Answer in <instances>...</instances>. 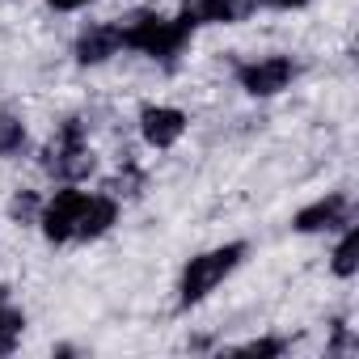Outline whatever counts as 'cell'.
<instances>
[{
	"label": "cell",
	"mask_w": 359,
	"mask_h": 359,
	"mask_svg": "<svg viewBox=\"0 0 359 359\" xmlns=\"http://www.w3.org/2000/svg\"><path fill=\"white\" fill-rule=\"evenodd\" d=\"M26 148V123L18 114H0V156H18Z\"/></svg>",
	"instance_id": "obj_13"
},
{
	"label": "cell",
	"mask_w": 359,
	"mask_h": 359,
	"mask_svg": "<svg viewBox=\"0 0 359 359\" xmlns=\"http://www.w3.org/2000/svg\"><path fill=\"white\" fill-rule=\"evenodd\" d=\"M118 39L123 47L148 55V60H173L191 43V30L177 22V18H156V13H131L123 26H118Z\"/></svg>",
	"instance_id": "obj_3"
},
{
	"label": "cell",
	"mask_w": 359,
	"mask_h": 359,
	"mask_svg": "<svg viewBox=\"0 0 359 359\" xmlns=\"http://www.w3.org/2000/svg\"><path fill=\"white\" fill-rule=\"evenodd\" d=\"M187 131V114L177 106H144L140 110V135L152 148H173Z\"/></svg>",
	"instance_id": "obj_7"
},
{
	"label": "cell",
	"mask_w": 359,
	"mask_h": 359,
	"mask_svg": "<svg viewBox=\"0 0 359 359\" xmlns=\"http://www.w3.org/2000/svg\"><path fill=\"white\" fill-rule=\"evenodd\" d=\"M51 9H60V13H72V9H81V5H89V0H47Z\"/></svg>",
	"instance_id": "obj_18"
},
{
	"label": "cell",
	"mask_w": 359,
	"mask_h": 359,
	"mask_svg": "<svg viewBox=\"0 0 359 359\" xmlns=\"http://www.w3.org/2000/svg\"><path fill=\"white\" fill-rule=\"evenodd\" d=\"M250 254V245L245 241H229V245H216V250H208V254H199V258H191L187 262V271H182V283H177V304L182 309H191V304H199V300H208L237 266H241V258Z\"/></svg>",
	"instance_id": "obj_2"
},
{
	"label": "cell",
	"mask_w": 359,
	"mask_h": 359,
	"mask_svg": "<svg viewBox=\"0 0 359 359\" xmlns=\"http://www.w3.org/2000/svg\"><path fill=\"white\" fill-rule=\"evenodd\" d=\"M118 216V203L110 195H85V208H81V220H76V241H93L102 233H110Z\"/></svg>",
	"instance_id": "obj_9"
},
{
	"label": "cell",
	"mask_w": 359,
	"mask_h": 359,
	"mask_svg": "<svg viewBox=\"0 0 359 359\" xmlns=\"http://www.w3.org/2000/svg\"><path fill=\"white\" fill-rule=\"evenodd\" d=\"M351 224V199L346 195H325L309 208L296 212V233H334V229H346Z\"/></svg>",
	"instance_id": "obj_6"
},
{
	"label": "cell",
	"mask_w": 359,
	"mask_h": 359,
	"mask_svg": "<svg viewBox=\"0 0 359 359\" xmlns=\"http://www.w3.org/2000/svg\"><path fill=\"white\" fill-rule=\"evenodd\" d=\"M140 187H144V173H140V165H135V161H127V165L118 169V177H114L106 191H110V199H118V195L135 199V195H140Z\"/></svg>",
	"instance_id": "obj_14"
},
{
	"label": "cell",
	"mask_w": 359,
	"mask_h": 359,
	"mask_svg": "<svg viewBox=\"0 0 359 359\" xmlns=\"http://www.w3.org/2000/svg\"><path fill=\"white\" fill-rule=\"evenodd\" d=\"M177 22H182L191 34L199 26H229V13H224V0H182V13H177Z\"/></svg>",
	"instance_id": "obj_10"
},
{
	"label": "cell",
	"mask_w": 359,
	"mask_h": 359,
	"mask_svg": "<svg viewBox=\"0 0 359 359\" xmlns=\"http://www.w3.org/2000/svg\"><path fill=\"white\" fill-rule=\"evenodd\" d=\"M283 351H287L283 338H258V342H245L241 346V355H283Z\"/></svg>",
	"instance_id": "obj_17"
},
{
	"label": "cell",
	"mask_w": 359,
	"mask_h": 359,
	"mask_svg": "<svg viewBox=\"0 0 359 359\" xmlns=\"http://www.w3.org/2000/svg\"><path fill=\"white\" fill-rule=\"evenodd\" d=\"M123 47V39H118V26L114 22H97V26H89V30H81V39H76V64H106L114 51Z\"/></svg>",
	"instance_id": "obj_8"
},
{
	"label": "cell",
	"mask_w": 359,
	"mask_h": 359,
	"mask_svg": "<svg viewBox=\"0 0 359 359\" xmlns=\"http://www.w3.org/2000/svg\"><path fill=\"white\" fill-rule=\"evenodd\" d=\"M81 208H85V191H76V187L55 191V199H47V203H43V212H39L43 237H47L51 245L76 241V220H81Z\"/></svg>",
	"instance_id": "obj_5"
},
{
	"label": "cell",
	"mask_w": 359,
	"mask_h": 359,
	"mask_svg": "<svg viewBox=\"0 0 359 359\" xmlns=\"http://www.w3.org/2000/svg\"><path fill=\"white\" fill-rule=\"evenodd\" d=\"M330 266H334L338 279H351V275L359 271V229H355V224H346V233H342V241H338Z\"/></svg>",
	"instance_id": "obj_11"
},
{
	"label": "cell",
	"mask_w": 359,
	"mask_h": 359,
	"mask_svg": "<svg viewBox=\"0 0 359 359\" xmlns=\"http://www.w3.org/2000/svg\"><path fill=\"white\" fill-rule=\"evenodd\" d=\"M39 212H43V199H39L34 191H18V195L9 199V216H13L18 224H39Z\"/></svg>",
	"instance_id": "obj_15"
},
{
	"label": "cell",
	"mask_w": 359,
	"mask_h": 359,
	"mask_svg": "<svg viewBox=\"0 0 359 359\" xmlns=\"http://www.w3.org/2000/svg\"><path fill=\"white\" fill-rule=\"evenodd\" d=\"M296 60L292 55H266V60H254V64H241L237 68V81L250 97H275L283 93L292 81H296Z\"/></svg>",
	"instance_id": "obj_4"
},
{
	"label": "cell",
	"mask_w": 359,
	"mask_h": 359,
	"mask_svg": "<svg viewBox=\"0 0 359 359\" xmlns=\"http://www.w3.org/2000/svg\"><path fill=\"white\" fill-rule=\"evenodd\" d=\"M271 5H279V9H300V5H309V0H271Z\"/></svg>",
	"instance_id": "obj_19"
},
{
	"label": "cell",
	"mask_w": 359,
	"mask_h": 359,
	"mask_svg": "<svg viewBox=\"0 0 359 359\" xmlns=\"http://www.w3.org/2000/svg\"><path fill=\"white\" fill-rule=\"evenodd\" d=\"M262 5H266V0H224V13H229V22H245V18H254Z\"/></svg>",
	"instance_id": "obj_16"
},
{
	"label": "cell",
	"mask_w": 359,
	"mask_h": 359,
	"mask_svg": "<svg viewBox=\"0 0 359 359\" xmlns=\"http://www.w3.org/2000/svg\"><path fill=\"white\" fill-rule=\"evenodd\" d=\"M93 165H97V156H93V148H89V135H85V118H64L60 127H55V135L47 140V148H43V169L55 177V182H64V187H76V182H85V177L93 173Z\"/></svg>",
	"instance_id": "obj_1"
},
{
	"label": "cell",
	"mask_w": 359,
	"mask_h": 359,
	"mask_svg": "<svg viewBox=\"0 0 359 359\" xmlns=\"http://www.w3.org/2000/svg\"><path fill=\"white\" fill-rule=\"evenodd\" d=\"M26 334V313L13 304H0V355H13Z\"/></svg>",
	"instance_id": "obj_12"
}]
</instances>
